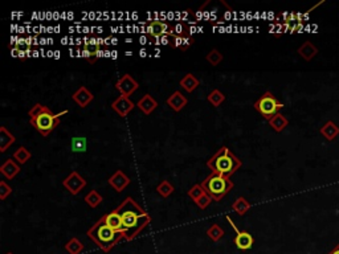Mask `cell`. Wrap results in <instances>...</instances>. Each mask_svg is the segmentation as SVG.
I'll list each match as a JSON object with an SVG mask.
<instances>
[{
  "mask_svg": "<svg viewBox=\"0 0 339 254\" xmlns=\"http://www.w3.org/2000/svg\"><path fill=\"white\" fill-rule=\"evenodd\" d=\"M167 30H168V26L166 23H162V21H151L149 24V28H147L149 33L154 37H159L160 35L166 33Z\"/></svg>",
  "mask_w": 339,
  "mask_h": 254,
  "instance_id": "ffe728a7",
  "label": "cell"
},
{
  "mask_svg": "<svg viewBox=\"0 0 339 254\" xmlns=\"http://www.w3.org/2000/svg\"><path fill=\"white\" fill-rule=\"evenodd\" d=\"M85 201L88 202L89 207L95 208V207H98L102 202V196L100 195L95 189H93V191H90L88 195L85 196Z\"/></svg>",
  "mask_w": 339,
  "mask_h": 254,
  "instance_id": "cb8c5ba5",
  "label": "cell"
},
{
  "mask_svg": "<svg viewBox=\"0 0 339 254\" xmlns=\"http://www.w3.org/2000/svg\"><path fill=\"white\" fill-rule=\"evenodd\" d=\"M0 172L3 173L7 179L11 180L20 172V167L17 166V164L15 163L12 159H8V160H6L3 164H2V167H0Z\"/></svg>",
  "mask_w": 339,
  "mask_h": 254,
  "instance_id": "2e32d148",
  "label": "cell"
},
{
  "mask_svg": "<svg viewBox=\"0 0 339 254\" xmlns=\"http://www.w3.org/2000/svg\"><path fill=\"white\" fill-rule=\"evenodd\" d=\"M321 134H322L327 140H333L338 137L339 127L336 126L334 122H327V123L321 129Z\"/></svg>",
  "mask_w": 339,
  "mask_h": 254,
  "instance_id": "ac0fdd59",
  "label": "cell"
},
{
  "mask_svg": "<svg viewBox=\"0 0 339 254\" xmlns=\"http://www.w3.org/2000/svg\"><path fill=\"white\" fill-rule=\"evenodd\" d=\"M65 249L69 254H80L84 249V245L81 244L79 238H72L68 244L65 245Z\"/></svg>",
  "mask_w": 339,
  "mask_h": 254,
  "instance_id": "484cf974",
  "label": "cell"
},
{
  "mask_svg": "<svg viewBox=\"0 0 339 254\" xmlns=\"http://www.w3.org/2000/svg\"><path fill=\"white\" fill-rule=\"evenodd\" d=\"M134 108H135L134 102L130 101L129 97H122V95L111 104V109H113L117 114L121 115V117H127V114H129Z\"/></svg>",
  "mask_w": 339,
  "mask_h": 254,
  "instance_id": "9c48e42d",
  "label": "cell"
},
{
  "mask_svg": "<svg viewBox=\"0 0 339 254\" xmlns=\"http://www.w3.org/2000/svg\"><path fill=\"white\" fill-rule=\"evenodd\" d=\"M12 192V188H11L6 182H0V199L6 200L7 196L11 195Z\"/></svg>",
  "mask_w": 339,
  "mask_h": 254,
  "instance_id": "d6a6232c",
  "label": "cell"
},
{
  "mask_svg": "<svg viewBox=\"0 0 339 254\" xmlns=\"http://www.w3.org/2000/svg\"><path fill=\"white\" fill-rule=\"evenodd\" d=\"M232 208H233V211H235L237 215L243 216L249 211V208H251V204H249V202L247 201L244 197H238V199L233 202Z\"/></svg>",
  "mask_w": 339,
  "mask_h": 254,
  "instance_id": "603a6c76",
  "label": "cell"
},
{
  "mask_svg": "<svg viewBox=\"0 0 339 254\" xmlns=\"http://www.w3.org/2000/svg\"><path fill=\"white\" fill-rule=\"evenodd\" d=\"M207 99H208L209 104H212V106H216V108H217V106H220V105L225 101V95L223 94L222 91L216 89V90H213L212 93H209Z\"/></svg>",
  "mask_w": 339,
  "mask_h": 254,
  "instance_id": "4316f807",
  "label": "cell"
},
{
  "mask_svg": "<svg viewBox=\"0 0 339 254\" xmlns=\"http://www.w3.org/2000/svg\"><path fill=\"white\" fill-rule=\"evenodd\" d=\"M167 105L175 111H180L187 105V98L180 91H174L173 95H170L167 99Z\"/></svg>",
  "mask_w": 339,
  "mask_h": 254,
  "instance_id": "5bb4252c",
  "label": "cell"
},
{
  "mask_svg": "<svg viewBox=\"0 0 339 254\" xmlns=\"http://www.w3.org/2000/svg\"><path fill=\"white\" fill-rule=\"evenodd\" d=\"M180 85H182V88L184 90L188 91V93H192L199 86V81H198V79L193 74H186L180 80Z\"/></svg>",
  "mask_w": 339,
  "mask_h": 254,
  "instance_id": "d6986e66",
  "label": "cell"
},
{
  "mask_svg": "<svg viewBox=\"0 0 339 254\" xmlns=\"http://www.w3.org/2000/svg\"><path fill=\"white\" fill-rule=\"evenodd\" d=\"M157 191L160 196H163V197H168V196L174 192V187H173V184H170L167 180H163V182L160 183L159 186H158Z\"/></svg>",
  "mask_w": 339,
  "mask_h": 254,
  "instance_id": "4dcf8cb0",
  "label": "cell"
},
{
  "mask_svg": "<svg viewBox=\"0 0 339 254\" xmlns=\"http://www.w3.org/2000/svg\"><path fill=\"white\" fill-rule=\"evenodd\" d=\"M15 140H16L15 137L11 133H8L6 127H0V151L2 153H4L8 148V146L15 143Z\"/></svg>",
  "mask_w": 339,
  "mask_h": 254,
  "instance_id": "e0dca14e",
  "label": "cell"
},
{
  "mask_svg": "<svg viewBox=\"0 0 339 254\" xmlns=\"http://www.w3.org/2000/svg\"><path fill=\"white\" fill-rule=\"evenodd\" d=\"M119 212H122L121 213L122 222H124V228L125 231H126L125 237L129 238V240L134 238V236H137L138 233L142 231V228H143L144 225H147L150 222V217H149L144 212H142V213L138 215L137 212L131 211V209H126V211H124L122 208H119Z\"/></svg>",
  "mask_w": 339,
  "mask_h": 254,
  "instance_id": "277c9868",
  "label": "cell"
},
{
  "mask_svg": "<svg viewBox=\"0 0 339 254\" xmlns=\"http://www.w3.org/2000/svg\"><path fill=\"white\" fill-rule=\"evenodd\" d=\"M207 235H208V237L211 238L212 241H219V240L224 236V231H223V229L220 228L217 224H215V225H212L211 228L208 229Z\"/></svg>",
  "mask_w": 339,
  "mask_h": 254,
  "instance_id": "f546056e",
  "label": "cell"
},
{
  "mask_svg": "<svg viewBox=\"0 0 339 254\" xmlns=\"http://www.w3.org/2000/svg\"><path fill=\"white\" fill-rule=\"evenodd\" d=\"M206 193H207L206 189L203 188V186H199V184H196V186H193L192 188H191L188 191V196L195 202L198 201V200H199V199H202L203 196L206 195Z\"/></svg>",
  "mask_w": 339,
  "mask_h": 254,
  "instance_id": "f1b7e54d",
  "label": "cell"
},
{
  "mask_svg": "<svg viewBox=\"0 0 339 254\" xmlns=\"http://www.w3.org/2000/svg\"><path fill=\"white\" fill-rule=\"evenodd\" d=\"M61 114H53L48 108L41 106L40 104H36L33 106L32 110L30 111L31 124L41 134L42 137H46V135H49L51 131H53L56 127L59 126V115Z\"/></svg>",
  "mask_w": 339,
  "mask_h": 254,
  "instance_id": "6da1fadb",
  "label": "cell"
},
{
  "mask_svg": "<svg viewBox=\"0 0 339 254\" xmlns=\"http://www.w3.org/2000/svg\"><path fill=\"white\" fill-rule=\"evenodd\" d=\"M231 224L232 226L236 229L233 222H231ZM235 244L238 249H241V250H248V249L252 248V245H253V237L249 235L248 232L237 231V236H236L235 238Z\"/></svg>",
  "mask_w": 339,
  "mask_h": 254,
  "instance_id": "7c38bea8",
  "label": "cell"
},
{
  "mask_svg": "<svg viewBox=\"0 0 339 254\" xmlns=\"http://www.w3.org/2000/svg\"><path fill=\"white\" fill-rule=\"evenodd\" d=\"M207 61L209 62V64H211V65H213V66H216V65H219V64H220V62L223 61V55L220 52H219L217 49H212L211 52L208 53V55H207Z\"/></svg>",
  "mask_w": 339,
  "mask_h": 254,
  "instance_id": "1f68e13d",
  "label": "cell"
},
{
  "mask_svg": "<svg viewBox=\"0 0 339 254\" xmlns=\"http://www.w3.org/2000/svg\"><path fill=\"white\" fill-rule=\"evenodd\" d=\"M73 101L79 105L80 108H85V106H88V105L93 101V94H91L88 89L82 86V88H80L79 90L73 94Z\"/></svg>",
  "mask_w": 339,
  "mask_h": 254,
  "instance_id": "4fadbf2b",
  "label": "cell"
},
{
  "mask_svg": "<svg viewBox=\"0 0 339 254\" xmlns=\"http://www.w3.org/2000/svg\"><path fill=\"white\" fill-rule=\"evenodd\" d=\"M88 235L89 237L105 251L110 250L125 236L124 233H119V232L111 229L110 226L106 224V221H105V217L101 218L100 222H97V224L88 232Z\"/></svg>",
  "mask_w": 339,
  "mask_h": 254,
  "instance_id": "7a4b0ae2",
  "label": "cell"
},
{
  "mask_svg": "<svg viewBox=\"0 0 339 254\" xmlns=\"http://www.w3.org/2000/svg\"><path fill=\"white\" fill-rule=\"evenodd\" d=\"M62 184H64V187H65L72 195H77V193H80V191H81L84 187H86V182H85L84 177L80 176L79 172L70 173V175L64 180Z\"/></svg>",
  "mask_w": 339,
  "mask_h": 254,
  "instance_id": "52a82bcc",
  "label": "cell"
},
{
  "mask_svg": "<svg viewBox=\"0 0 339 254\" xmlns=\"http://www.w3.org/2000/svg\"><path fill=\"white\" fill-rule=\"evenodd\" d=\"M13 159H16L20 164H26L31 159V153L27 150L26 147H19L13 153Z\"/></svg>",
  "mask_w": 339,
  "mask_h": 254,
  "instance_id": "d4e9b609",
  "label": "cell"
},
{
  "mask_svg": "<svg viewBox=\"0 0 339 254\" xmlns=\"http://www.w3.org/2000/svg\"><path fill=\"white\" fill-rule=\"evenodd\" d=\"M105 221H106V224H108L111 229H114V231L119 232V233L126 235V231H125L124 228V222H122L121 213L118 211L110 212L108 216H105Z\"/></svg>",
  "mask_w": 339,
  "mask_h": 254,
  "instance_id": "8fae6325",
  "label": "cell"
},
{
  "mask_svg": "<svg viewBox=\"0 0 339 254\" xmlns=\"http://www.w3.org/2000/svg\"><path fill=\"white\" fill-rule=\"evenodd\" d=\"M329 254H339V244H338V245H336L335 248H334V249H333V250L330 251V253H329Z\"/></svg>",
  "mask_w": 339,
  "mask_h": 254,
  "instance_id": "e575fe53",
  "label": "cell"
},
{
  "mask_svg": "<svg viewBox=\"0 0 339 254\" xmlns=\"http://www.w3.org/2000/svg\"><path fill=\"white\" fill-rule=\"evenodd\" d=\"M86 147H88V143H86V138L77 137V138H73L72 139L73 153H85V151H86Z\"/></svg>",
  "mask_w": 339,
  "mask_h": 254,
  "instance_id": "83f0119b",
  "label": "cell"
},
{
  "mask_svg": "<svg viewBox=\"0 0 339 254\" xmlns=\"http://www.w3.org/2000/svg\"><path fill=\"white\" fill-rule=\"evenodd\" d=\"M202 186L206 189V192L211 196L212 200H220L223 196L227 195L233 188V183L227 176L213 173L204 180Z\"/></svg>",
  "mask_w": 339,
  "mask_h": 254,
  "instance_id": "5b68a950",
  "label": "cell"
},
{
  "mask_svg": "<svg viewBox=\"0 0 339 254\" xmlns=\"http://www.w3.org/2000/svg\"><path fill=\"white\" fill-rule=\"evenodd\" d=\"M282 108H284V105L281 104L277 98L274 97L272 93H269V91H267V93L254 104V109H256L261 115H264L265 118H269V119H271L273 115L278 114V111Z\"/></svg>",
  "mask_w": 339,
  "mask_h": 254,
  "instance_id": "8992f818",
  "label": "cell"
},
{
  "mask_svg": "<svg viewBox=\"0 0 339 254\" xmlns=\"http://www.w3.org/2000/svg\"><path fill=\"white\" fill-rule=\"evenodd\" d=\"M157 106H158L157 101H155L150 94L143 95V97L139 99V102H138V108L143 111L146 115L151 114V113L157 109Z\"/></svg>",
  "mask_w": 339,
  "mask_h": 254,
  "instance_id": "9a60e30c",
  "label": "cell"
},
{
  "mask_svg": "<svg viewBox=\"0 0 339 254\" xmlns=\"http://www.w3.org/2000/svg\"><path fill=\"white\" fill-rule=\"evenodd\" d=\"M115 88L119 90L122 97H129V95L133 94L134 91L139 88V85H138V82L135 81L130 74H125L124 77L117 82Z\"/></svg>",
  "mask_w": 339,
  "mask_h": 254,
  "instance_id": "ba28073f",
  "label": "cell"
},
{
  "mask_svg": "<svg viewBox=\"0 0 339 254\" xmlns=\"http://www.w3.org/2000/svg\"><path fill=\"white\" fill-rule=\"evenodd\" d=\"M317 52H318L317 48L310 41H306L300 49H298V53H300L305 60H311L314 56L317 55Z\"/></svg>",
  "mask_w": 339,
  "mask_h": 254,
  "instance_id": "7402d4cb",
  "label": "cell"
},
{
  "mask_svg": "<svg viewBox=\"0 0 339 254\" xmlns=\"http://www.w3.org/2000/svg\"><path fill=\"white\" fill-rule=\"evenodd\" d=\"M287 123H289V121L286 119V117L282 114H276L273 115V117L269 119V124H271L272 127H273L274 130L277 131V133H280V131H282L285 129V127L287 126Z\"/></svg>",
  "mask_w": 339,
  "mask_h": 254,
  "instance_id": "44dd1931",
  "label": "cell"
},
{
  "mask_svg": "<svg viewBox=\"0 0 339 254\" xmlns=\"http://www.w3.org/2000/svg\"><path fill=\"white\" fill-rule=\"evenodd\" d=\"M8 254H11V253H8Z\"/></svg>",
  "mask_w": 339,
  "mask_h": 254,
  "instance_id": "d590c367",
  "label": "cell"
},
{
  "mask_svg": "<svg viewBox=\"0 0 339 254\" xmlns=\"http://www.w3.org/2000/svg\"><path fill=\"white\" fill-rule=\"evenodd\" d=\"M207 166L211 169H213V173L229 177L236 169L240 168L241 162L227 147H223L208 160Z\"/></svg>",
  "mask_w": 339,
  "mask_h": 254,
  "instance_id": "3957f363",
  "label": "cell"
},
{
  "mask_svg": "<svg viewBox=\"0 0 339 254\" xmlns=\"http://www.w3.org/2000/svg\"><path fill=\"white\" fill-rule=\"evenodd\" d=\"M211 201H212V197L208 195V193H206V195L203 196L202 199H199L198 201H196V204H198V207H199V208L204 209V208H207V207L209 206V202H211Z\"/></svg>",
  "mask_w": 339,
  "mask_h": 254,
  "instance_id": "836d02e7",
  "label": "cell"
},
{
  "mask_svg": "<svg viewBox=\"0 0 339 254\" xmlns=\"http://www.w3.org/2000/svg\"><path fill=\"white\" fill-rule=\"evenodd\" d=\"M109 184H110L117 192H122V191L130 184V179H129V176H126L122 172L121 169H118L117 172L109 179Z\"/></svg>",
  "mask_w": 339,
  "mask_h": 254,
  "instance_id": "30bf717a",
  "label": "cell"
}]
</instances>
